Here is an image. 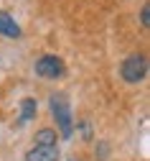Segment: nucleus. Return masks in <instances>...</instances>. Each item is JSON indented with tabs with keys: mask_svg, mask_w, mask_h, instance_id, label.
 <instances>
[{
	"mask_svg": "<svg viewBox=\"0 0 150 161\" xmlns=\"http://www.w3.org/2000/svg\"><path fill=\"white\" fill-rule=\"evenodd\" d=\"M51 110L56 115V123H59V130L64 138H69L71 136V113H69V103H66V97L64 95H54L51 97Z\"/></svg>",
	"mask_w": 150,
	"mask_h": 161,
	"instance_id": "f03ea898",
	"label": "nucleus"
},
{
	"mask_svg": "<svg viewBox=\"0 0 150 161\" xmlns=\"http://www.w3.org/2000/svg\"><path fill=\"white\" fill-rule=\"evenodd\" d=\"M0 33L8 36V38H18L20 36V26L13 21L8 13H3V10H0Z\"/></svg>",
	"mask_w": 150,
	"mask_h": 161,
	"instance_id": "39448f33",
	"label": "nucleus"
},
{
	"mask_svg": "<svg viewBox=\"0 0 150 161\" xmlns=\"http://www.w3.org/2000/svg\"><path fill=\"white\" fill-rule=\"evenodd\" d=\"M145 72H147V62H145V56H142V54H132V56H127L125 62H122V69H120L122 79H125V82H130V85L142 82Z\"/></svg>",
	"mask_w": 150,
	"mask_h": 161,
	"instance_id": "f257e3e1",
	"label": "nucleus"
},
{
	"mask_svg": "<svg viewBox=\"0 0 150 161\" xmlns=\"http://www.w3.org/2000/svg\"><path fill=\"white\" fill-rule=\"evenodd\" d=\"M36 74L38 77H46V79H56L64 74V62L59 56H41L38 62H36Z\"/></svg>",
	"mask_w": 150,
	"mask_h": 161,
	"instance_id": "7ed1b4c3",
	"label": "nucleus"
},
{
	"mask_svg": "<svg viewBox=\"0 0 150 161\" xmlns=\"http://www.w3.org/2000/svg\"><path fill=\"white\" fill-rule=\"evenodd\" d=\"M26 161H59V148L56 146H33L26 153Z\"/></svg>",
	"mask_w": 150,
	"mask_h": 161,
	"instance_id": "20e7f679",
	"label": "nucleus"
},
{
	"mask_svg": "<svg viewBox=\"0 0 150 161\" xmlns=\"http://www.w3.org/2000/svg\"><path fill=\"white\" fill-rule=\"evenodd\" d=\"M140 23H142L145 28L150 26V8H147V5H142V10H140Z\"/></svg>",
	"mask_w": 150,
	"mask_h": 161,
	"instance_id": "6e6552de",
	"label": "nucleus"
},
{
	"mask_svg": "<svg viewBox=\"0 0 150 161\" xmlns=\"http://www.w3.org/2000/svg\"><path fill=\"white\" fill-rule=\"evenodd\" d=\"M33 115H36V100L26 97L23 103H20V118H18V125H26Z\"/></svg>",
	"mask_w": 150,
	"mask_h": 161,
	"instance_id": "423d86ee",
	"label": "nucleus"
},
{
	"mask_svg": "<svg viewBox=\"0 0 150 161\" xmlns=\"http://www.w3.org/2000/svg\"><path fill=\"white\" fill-rule=\"evenodd\" d=\"M36 146H56V133L44 128V130H38L36 133Z\"/></svg>",
	"mask_w": 150,
	"mask_h": 161,
	"instance_id": "0eeeda50",
	"label": "nucleus"
}]
</instances>
